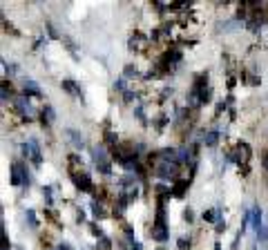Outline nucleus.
Here are the masks:
<instances>
[{"instance_id":"1","label":"nucleus","mask_w":268,"mask_h":250,"mask_svg":"<svg viewBox=\"0 0 268 250\" xmlns=\"http://www.w3.org/2000/svg\"><path fill=\"white\" fill-rule=\"evenodd\" d=\"M22 152H25L27 159H31L34 166H41L43 163V154H41V145H38L36 139H29L25 145H22Z\"/></svg>"},{"instance_id":"2","label":"nucleus","mask_w":268,"mask_h":250,"mask_svg":"<svg viewBox=\"0 0 268 250\" xmlns=\"http://www.w3.org/2000/svg\"><path fill=\"white\" fill-rule=\"evenodd\" d=\"M11 183L14 185H29V172L22 168V163H11Z\"/></svg>"},{"instance_id":"3","label":"nucleus","mask_w":268,"mask_h":250,"mask_svg":"<svg viewBox=\"0 0 268 250\" xmlns=\"http://www.w3.org/2000/svg\"><path fill=\"white\" fill-rule=\"evenodd\" d=\"M152 239L156 241H165L168 239V232H165V224H163V214L159 212V217H156V224L152 228Z\"/></svg>"},{"instance_id":"4","label":"nucleus","mask_w":268,"mask_h":250,"mask_svg":"<svg viewBox=\"0 0 268 250\" xmlns=\"http://www.w3.org/2000/svg\"><path fill=\"white\" fill-rule=\"evenodd\" d=\"M156 174H159L161 179H170V177H175L177 174V166L175 163H170V161H163L159 168H156Z\"/></svg>"},{"instance_id":"5","label":"nucleus","mask_w":268,"mask_h":250,"mask_svg":"<svg viewBox=\"0 0 268 250\" xmlns=\"http://www.w3.org/2000/svg\"><path fill=\"white\" fill-rule=\"evenodd\" d=\"M16 107H18V112H22L25 116H34V105H31L29 96H20V99L16 101Z\"/></svg>"},{"instance_id":"6","label":"nucleus","mask_w":268,"mask_h":250,"mask_svg":"<svg viewBox=\"0 0 268 250\" xmlns=\"http://www.w3.org/2000/svg\"><path fill=\"white\" fill-rule=\"evenodd\" d=\"M25 96H43L41 87H38L36 81H27L25 83Z\"/></svg>"},{"instance_id":"7","label":"nucleus","mask_w":268,"mask_h":250,"mask_svg":"<svg viewBox=\"0 0 268 250\" xmlns=\"http://www.w3.org/2000/svg\"><path fill=\"white\" fill-rule=\"evenodd\" d=\"M74 181H76L78 188H83V190H92V181H89L87 174H76Z\"/></svg>"},{"instance_id":"8","label":"nucleus","mask_w":268,"mask_h":250,"mask_svg":"<svg viewBox=\"0 0 268 250\" xmlns=\"http://www.w3.org/2000/svg\"><path fill=\"white\" fill-rule=\"evenodd\" d=\"M67 136H70V139H72V143H74L76 147H83V145H85V143H83V136L78 134L76 130H67Z\"/></svg>"},{"instance_id":"9","label":"nucleus","mask_w":268,"mask_h":250,"mask_svg":"<svg viewBox=\"0 0 268 250\" xmlns=\"http://www.w3.org/2000/svg\"><path fill=\"white\" fill-rule=\"evenodd\" d=\"M204 219H206V221H217V219H219V212H217V210H206V212H204Z\"/></svg>"},{"instance_id":"10","label":"nucleus","mask_w":268,"mask_h":250,"mask_svg":"<svg viewBox=\"0 0 268 250\" xmlns=\"http://www.w3.org/2000/svg\"><path fill=\"white\" fill-rule=\"evenodd\" d=\"M43 118H47L49 123H54V118H56V114H54V110L49 105H45V112H43Z\"/></svg>"},{"instance_id":"11","label":"nucleus","mask_w":268,"mask_h":250,"mask_svg":"<svg viewBox=\"0 0 268 250\" xmlns=\"http://www.w3.org/2000/svg\"><path fill=\"white\" fill-rule=\"evenodd\" d=\"M217 136H219L217 132H210L208 136H206V145H215L217 143Z\"/></svg>"},{"instance_id":"12","label":"nucleus","mask_w":268,"mask_h":250,"mask_svg":"<svg viewBox=\"0 0 268 250\" xmlns=\"http://www.w3.org/2000/svg\"><path fill=\"white\" fill-rule=\"evenodd\" d=\"M183 190H186V183L181 181V183L175 185V197H183Z\"/></svg>"},{"instance_id":"13","label":"nucleus","mask_w":268,"mask_h":250,"mask_svg":"<svg viewBox=\"0 0 268 250\" xmlns=\"http://www.w3.org/2000/svg\"><path fill=\"white\" fill-rule=\"evenodd\" d=\"M27 219H29V224H31V228H36V226H38V221H36V217H34V210H27Z\"/></svg>"},{"instance_id":"14","label":"nucleus","mask_w":268,"mask_h":250,"mask_svg":"<svg viewBox=\"0 0 268 250\" xmlns=\"http://www.w3.org/2000/svg\"><path fill=\"white\" fill-rule=\"evenodd\" d=\"M63 87L67 89V92H74V87H76V85L72 83V81H63Z\"/></svg>"},{"instance_id":"15","label":"nucleus","mask_w":268,"mask_h":250,"mask_svg":"<svg viewBox=\"0 0 268 250\" xmlns=\"http://www.w3.org/2000/svg\"><path fill=\"white\" fill-rule=\"evenodd\" d=\"M58 250H70V246H67V243H60Z\"/></svg>"},{"instance_id":"16","label":"nucleus","mask_w":268,"mask_h":250,"mask_svg":"<svg viewBox=\"0 0 268 250\" xmlns=\"http://www.w3.org/2000/svg\"><path fill=\"white\" fill-rule=\"evenodd\" d=\"M215 250H221V246H219V243H217V246H215Z\"/></svg>"},{"instance_id":"17","label":"nucleus","mask_w":268,"mask_h":250,"mask_svg":"<svg viewBox=\"0 0 268 250\" xmlns=\"http://www.w3.org/2000/svg\"><path fill=\"white\" fill-rule=\"evenodd\" d=\"M266 168H268V159H266Z\"/></svg>"}]
</instances>
